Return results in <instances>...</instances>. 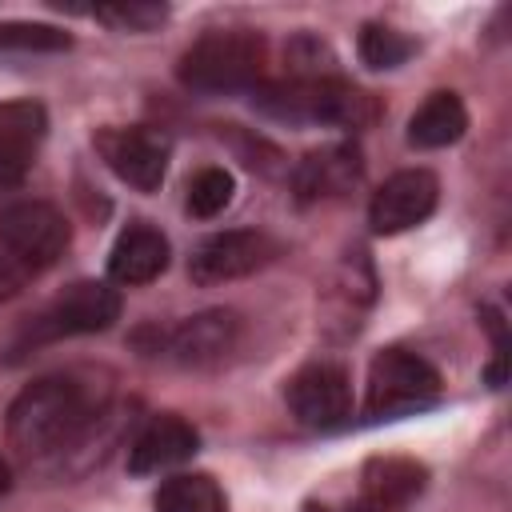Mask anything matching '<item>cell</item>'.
Here are the masks:
<instances>
[{
  "mask_svg": "<svg viewBox=\"0 0 512 512\" xmlns=\"http://www.w3.org/2000/svg\"><path fill=\"white\" fill-rule=\"evenodd\" d=\"M68 44H72V36L64 28H52V24H24V20L0 24V48L4 52H64Z\"/></svg>",
  "mask_w": 512,
  "mask_h": 512,
  "instance_id": "44dd1931",
  "label": "cell"
},
{
  "mask_svg": "<svg viewBox=\"0 0 512 512\" xmlns=\"http://www.w3.org/2000/svg\"><path fill=\"white\" fill-rule=\"evenodd\" d=\"M356 48H360V60L368 68H396L416 52V44L404 32L388 28V24H364Z\"/></svg>",
  "mask_w": 512,
  "mask_h": 512,
  "instance_id": "d6986e66",
  "label": "cell"
},
{
  "mask_svg": "<svg viewBox=\"0 0 512 512\" xmlns=\"http://www.w3.org/2000/svg\"><path fill=\"white\" fill-rule=\"evenodd\" d=\"M48 132V112L36 100H8L0 104V192L16 188Z\"/></svg>",
  "mask_w": 512,
  "mask_h": 512,
  "instance_id": "8fae6325",
  "label": "cell"
},
{
  "mask_svg": "<svg viewBox=\"0 0 512 512\" xmlns=\"http://www.w3.org/2000/svg\"><path fill=\"white\" fill-rule=\"evenodd\" d=\"M468 112L456 92H432L408 120V144L412 148H448L464 136Z\"/></svg>",
  "mask_w": 512,
  "mask_h": 512,
  "instance_id": "e0dca14e",
  "label": "cell"
},
{
  "mask_svg": "<svg viewBox=\"0 0 512 512\" xmlns=\"http://www.w3.org/2000/svg\"><path fill=\"white\" fill-rule=\"evenodd\" d=\"M116 316H120V292L112 284H100V280H80V284L64 288L52 304H44L24 324V332L12 340V356L40 348V344H52V340H64V336L104 332Z\"/></svg>",
  "mask_w": 512,
  "mask_h": 512,
  "instance_id": "277c9868",
  "label": "cell"
},
{
  "mask_svg": "<svg viewBox=\"0 0 512 512\" xmlns=\"http://www.w3.org/2000/svg\"><path fill=\"white\" fill-rule=\"evenodd\" d=\"M232 192H236V180L232 172L224 168H200L192 180H188V212L208 220L216 212H224L232 204Z\"/></svg>",
  "mask_w": 512,
  "mask_h": 512,
  "instance_id": "ffe728a7",
  "label": "cell"
},
{
  "mask_svg": "<svg viewBox=\"0 0 512 512\" xmlns=\"http://www.w3.org/2000/svg\"><path fill=\"white\" fill-rule=\"evenodd\" d=\"M240 340V316L228 308H212L200 316H188L168 332V356L184 368H204L224 360Z\"/></svg>",
  "mask_w": 512,
  "mask_h": 512,
  "instance_id": "7c38bea8",
  "label": "cell"
},
{
  "mask_svg": "<svg viewBox=\"0 0 512 512\" xmlns=\"http://www.w3.org/2000/svg\"><path fill=\"white\" fill-rule=\"evenodd\" d=\"M156 512H224V492L212 476L204 472H192V476H172L160 484L156 500H152Z\"/></svg>",
  "mask_w": 512,
  "mask_h": 512,
  "instance_id": "ac0fdd59",
  "label": "cell"
},
{
  "mask_svg": "<svg viewBox=\"0 0 512 512\" xmlns=\"http://www.w3.org/2000/svg\"><path fill=\"white\" fill-rule=\"evenodd\" d=\"M196 448H200V436H196L192 424H184L180 416H156L132 440V448H128V472L132 476H152V472L176 468V464L192 460Z\"/></svg>",
  "mask_w": 512,
  "mask_h": 512,
  "instance_id": "4fadbf2b",
  "label": "cell"
},
{
  "mask_svg": "<svg viewBox=\"0 0 512 512\" xmlns=\"http://www.w3.org/2000/svg\"><path fill=\"white\" fill-rule=\"evenodd\" d=\"M108 388L84 376H44L28 384L8 408V440L24 456H52L72 448L104 412Z\"/></svg>",
  "mask_w": 512,
  "mask_h": 512,
  "instance_id": "6da1fadb",
  "label": "cell"
},
{
  "mask_svg": "<svg viewBox=\"0 0 512 512\" xmlns=\"http://www.w3.org/2000/svg\"><path fill=\"white\" fill-rule=\"evenodd\" d=\"M284 400L292 408V416L304 424V428H340L348 424L352 416V380L340 364H308L300 368L288 388H284Z\"/></svg>",
  "mask_w": 512,
  "mask_h": 512,
  "instance_id": "52a82bcc",
  "label": "cell"
},
{
  "mask_svg": "<svg viewBox=\"0 0 512 512\" xmlns=\"http://www.w3.org/2000/svg\"><path fill=\"white\" fill-rule=\"evenodd\" d=\"M4 488H8V464L0 460V492H4Z\"/></svg>",
  "mask_w": 512,
  "mask_h": 512,
  "instance_id": "d4e9b609",
  "label": "cell"
},
{
  "mask_svg": "<svg viewBox=\"0 0 512 512\" xmlns=\"http://www.w3.org/2000/svg\"><path fill=\"white\" fill-rule=\"evenodd\" d=\"M264 44L252 32H208L180 56V84L204 96L240 92L260 80Z\"/></svg>",
  "mask_w": 512,
  "mask_h": 512,
  "instance_id": "3957f363",
  "label": "cell"
},
{
  "mask_svg": "<svg viewBox=\"0 0 512 512\" xmlns=\"http://www.w3.org/2000/svg\"><path fill=\"white\" fill-rule=\"evenodd\" d=\"M28 276H32V272H28L24 264H16L12 256H4V252H0V300L16 296V292L28 284Z\"/></svg>",
  "mask_w": 512,
  "mask_h": 512,
  "instance_id": "603a6c76",
  "label": "cell"
},
{
  "mask_svg": "<svg viewBox=\"0 0 512 512\" xmlns=\"http://www.w3.org/2000/svg\"><path fill=\"white\" fill-rule=\"evenodd\" d=\"M96 152L124 184L140 192L160 188L168 168V144L160 132H148V128H104L96 132Z\"/></svg>",
  "mask_w": 512,
  "mask_h": 512,
  "instance_id": "30bf717a",
  "label": "cell"
},
{
  "mask_svg": "<svg viewBox=\"0 0 512 512\" xmlns=\"http://www.w3.org/2000/svg\"><path fill=\"white\" fill-rule=\"evenodd\" d=\"M92 16L104 20V24H112V28H120V32H148V28H156V24L168 20V8L164 4H140V0H132V4H100V8H92Z\"/></svg>",
  "mask_w": 512,
  "mask_h": 512,
  "instance_id": "7402d4cb",
  "label": "cell"
},
{
  "mask_svg": "<svg viewBox=\"0 0 512 512\" xmlns=\"http://www.w3.org/2000/svg\"><path fill=\"white\" fill-rule=\"evenodd\" d=\"M308 512H368V504L356 496L352 504H344V508H324V504H308Z\"/></svg>",
  "mask_w": 512,
  "mask_h": 512,
  "instance_id": "cb8c5ba5",
  "label": "cell"
},
{
  "mask_svg": "<svg viewBox=\"0 0 512 512\" xmlns=\"http://www.w3.org/2000/svg\"><path fill=\"white\" fill-rule=\"evenodd\" d=\"M360 176V152L348 144H328L320 152H308L296 168V192L300 200H316V196H336L344 188H352Z\"/></svg>",
  "mask_w": 512,
  "mask_h": 512,
  "instance_id": "9a60e30c",
  "label": "cell"
},
{
  "mask_svg": "<svg viewBox=\"0 0 512 512\" xmlns=\"http://www.w3.org/2000/svg\"><path fill=\"white\" fill-rule=\"evenodd\" d=\"M424 488V468L412 460H372L364 472V492L360 500L368 512H404L412 496Z\"/></svg>",
  "mask_w": 512,
  "mask_h": 512,
  "instance_id": "2e32d148",
  "label": "cell"
},
{
  "mask_svg": "<svg viewBox=\"0 0 512 512\" xmlns=\"http://www.w3.org/2000/svg\"><path fill=\"white\" fill-rule=\"evenodd\" d=\"M436 400H440V376L424 356H416L408 348L376 352V360L368 368V396H364L368 420H396V416L420 412Z\"/></svg>",
  "mask_w": 512,
  "mask_h": 512,
  "instance_id": "5b68a950",
  "label": "cell"
},
{
  "mask_svg": "<svg viewBox=\"0 0 512 512\" xmlns=\"http://www.w3.org/2000/svg\"><path fill=\"white\" fill-rule=\"evenodd\" d=\"M276 256V240L252 228H236V232H216L208 236L192 260H188V276L196 284H224V280H240L256 268H264Z\"/></svg>",
  "mask_w": 512,
  "mask_h": 512,
  "instance_id": "ba28073f",
  "label": "cell"
},
{
  "mask_svg": "<svg viewBox=\"0 0 512 512\" xmlns=\"http://www.w3.org/2000/svg\"><path fill=\"white\" fill-rule=\"evenodd\" d=\"M64 248H68V220L60 216V208L44 200H16L0 208V252L24 264L28 272L56 264Z\"/></svg>",
  "mask_w": 512,
  "mask_h": 512,
  "instance_id": "8992f818",
  "label": "cell"
},
{
  "mask_svg": "<svg viewBox=\"0 0 512 512\" xmlns=\"http://www.w3.org/2000/svg\"><path fill=\"white\" fill-rule=\"evenodd\" d=\"M168 268V240L152 224H128L108 256V276L116 284H148Z\"/></svg>",
  "mask_w": 512,
  "mask_h": 512,
  "instance_id": "5bb4252c",
  "label": "cell"
},
{
  "mask_svg": "<svg viewBox=\"0 0 512 512\" xmlns=\"http://www.w3.org/2000/svg\"><path fill=\"white\" fill-rule=\"evenodd\" d=\"M268 116L288 120V124H344L360 128L372 120V100L356 92L344 80L316 76V80H288V84H268L252 96Z\"/></svg>",
  "mask_w": 512,
  "mask_h": 512,
  "instance_id": "7a4b0ae2",
  "label": "cell"
},
{
  "mask_svg": "<svg viewBox=\"0 0 512 512\" xmlns=\"http://www.w3.org/2000/svg\"><path fill=\"white\" fill-rule=\"evenodd\" d=\"M436 196H440V184L428 168H404L396 176H388L380 184V192L372 196L368 204V224L372 232L380 236H396V232H408L416 228L420 220L432 216L436 208Z\"/></svg>",
  "mask_w": 512,
  "mask_h": 512,
  "instance_id": "9c48e42d",
  "label": "cell"
}]
</instances>
